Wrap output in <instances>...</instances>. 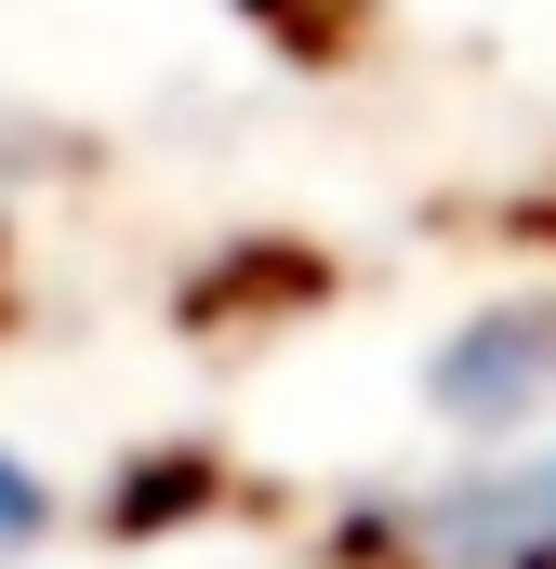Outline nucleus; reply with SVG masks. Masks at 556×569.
Segmentation results:
<instances>
[{
  "label": "nucleus",
  "instance_id": "7ed1b4c3",
  "mask_svg": "<svg viewBox=\"0 0 556 569\" xmlns=\"http://www.w3.org/2000/svg\"><path fill=\"white\" fill-rule=\"evenodd\" d=\"M40 530H53V477H40V463L0 437V557H27Z\"/></svg>",
  "mask_w": 556,
  "mask_h": 569
},
{
  "label": "nucleus",
  "instance_id": "f03ea898",
  "mask_svg": "<svg viewBox=\"0 0 556 569\" xmlns=\"http://www.w3.org/2000/svg\"><path fill=\"white\" fill-rule=\"evenodd\" d=\"M424 411L464 437V450L556 425V291H504V305H477V318L424 358Z\"/></svg>",
  "mask_w": 556,
  "mask_h": 569
},
{
  "label": "nucleus",
  "instance_id": "f257e3e1",
  "mask_svg": "<svg viewBox=\"0 0 556 569\" xmlns=\"http://www.w3.org/2000/svg\"><path fill=\"white\" fill-rule=\"evenodd\" d=\"M358 543L385 569H556V425L490 437L477 463H450V477L398 490V503H371Z\"/></svg>",
  "mask_w": 556,
  "mask_h": 569
},
{
  "label": "nucleus",
  "instance_id": "20e7f679",
  "mask_svg": "<svg viewBox=\"0 0 556 569\" xmlns=\"http://www.w3.org/2000/svg\"><path fill=\"white\" fill-rule=\"evenodd\" d=\"M0 172H27V146H13V133H0Z\"/></svg>",
  "mask_w": 556,
  "mask_h": 569
}]
</instances>
